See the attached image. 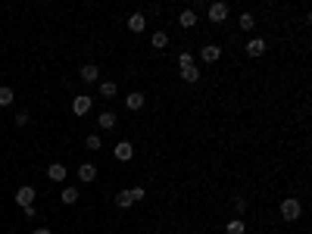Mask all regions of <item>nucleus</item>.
Returning a JSON list of instances; mask_svg holds the SVG:
<instances>
[{
    "instance_id": "obj_1",
    "label": "nucleus",
    "mask_w": 312,
    "mask_h": 234,
    "mask_svg": "<svg viewBox=\"0 0 312 234\" xmlns=\"http://www.w3.org/2000/svg\"><path fill=\"white\" fill-rule=\"evenodd\" d=\"M300 216H303V203H300V200H294V197H291V200H281V219L284 222H291V225H294Z\"/></svg>"
},
{
    "instance_id": "obj_2",
    "label": "nucleus",
    "mask_w": 312,
    "mask_h": 234,
    "mask_svg": "<svg viewBox=\"0 0 312 234\" xmlns=\"http://www.w3.org/2000/svg\"><path fill=\"white\" fill-rule=\"evenodd\" d=\"M112 153H115V159H119V162H128V159L134 156V147H131V140H119V144L112 147Z\"/></svg>"
},
{
    "instance_id": "obj_3",
    "label": "nucleus",
    "mask_w": 312,
    "mask_h": 234,
    "mask_svg": "<svg viewBox=\"0 0 312 234\" xmlns=\"http://www.w3.org/2000/svg\"><path fill=\"white\" fill-rule=\"evenodd\" d=\"M31 200H34V187L31 184H22L19 191H16V203L25 209V206H31Z\"/></svg>"
},
{
    "instance_id": "obj_4",
    "label": "nucleus",
    "mask_w": 312,
    "mask_h": 234,
    "mask_svg": "<svg viewBox=\"0 0 312 234\" xmlns=\"http://www.w3.org/2000/svg\"><path fill=\"white\" fill-rule=\"evenodd\" d=\"M225 19H228V3H212V6H209V22L222 25Z\"/></svg>"
},
{
    "instance_id": "obj_5",
    "label": "nucleus",
    "mask_w": 312,
    "mask_h": 234,
    "mask_svg": "<svg viewBox=\"0 0 312 234\" xmlns=\"http://www.w3.org/2000/svg\"><path fill=\"white\" fill-rule=\"evenodd\" d=\"M91 110V97H88V94H78V97L72 100V113L75 116H85Z\"/></svg>"
},
{
    "instance_id": "obj_6",
    "label": "nucleus",
    "mask_w": 312,
    "mask_h": 234,
    "mask_svg": "<svg viewBox=\"0 0 312 234\" xmlns=\"http://www.w3.org/2000/svg\"><path fill=\"white\" fill-rule=\"evenodd\" d=\"M144 28H147V19H144V13H131V16H128V31L141 34Z\"/></svg>"
},
{
    "instance_id": "obj_7",
    "label": "nucleus",
    "mask_w": 312,
    "mask_h": 234,
    "mask_svg": "<svg viewBox=\"0 0 312 234\" xmlns=\"http://www.w3.org/2000/svg\"><path fill=\"white\" fill-rule=\"evenodd\" d=\"M66 175H69V172H66V166H60V162H53V166L47 169V178L56 181V184H63V181H66Z\"/></svg>"
},
{
    "instance_id": "obj_8",
    "label": "nucleus",
    "mask_w": 312,
    "mask_h": 234,
    "mask_svg": "<svg viewBox=\"0 0 312 234\" xmlns=\"http://www.w3.org/2000/svg\"><path fill=\"white\" fill-rule=\"evenodd\" d=\"M200 56H203L206 63H215L218 56H222V47H218V44H206L203 50H200Z\"/></svg>"
},
{
    "instance_id": "obj_9",
    "label": "nucleus",
    "mask_w": 312,
    "mask_h": 234,
    "mask_svg": "<svg viewBox=\"0 0 312 234\" xmlns=\"http://www.w3.org/2000/svg\"><path fill=\"white\" fill-rule=\"evenodd\" d=\"M125 107H128V110H144V94L141 91H134V94H128V97H125Z\"/></svg>"
},
{
    "instance_id": "obj_10",
    "label": "nucleus",
    "mask_w": 312,
    "mask_h": 234,
    "mask_svg": "<svg viewBox=\"0 0 312 234\" xmlns=\"http://www.w3.org/2000/svg\"><path fill=\"white\" fill-rule=\"evenodd\" d=\"M181 81H184V85H197V81H200V69H197V66L181 69Z\"/></svg>"
},
{
    "instance_id": "obj_11",
    "label": "nucleus",
    "mask_w": 312,
    "mask_h": 234,
    "mask_svg": "<svg viewBox=\"0 0 312 234\" xmlns=\"http://www.w3.org/2000/svg\"><path fill=\"white\" fill-rule=\"evenodd\" d=\"M97 78H100V69L97 66H82V81H85V85H94Z\"/></svg>"
},
{
    "instance_id": "obj_12",
    "label": "nucleus",
    "mask_w": 312,
    "mask_h": 234,
    "mask_svg": "<svg viewBox=\"0 0 312 234\" xmlns=\"http://www.w3.org/2000/svg\"><path fill=\"white\" fill-rule=\"evenodd\" d=\"M178 22H181V28H194L197 25V13H194V9H181Z\"/></svg>"
},
{
    "instance_id": "obj_13",
    "label": "nucleus",
    "mask_w": 312,
    "mask_h": 234,
    "mask_svg": "<svg viewBox=\"0 0 312 234\" xmlns=\"http://www.w3.org/2000/svg\"><path fill=\"white\" fill-rule=\"evenodd\" d=\"M262 53H265V41L262 38H253L247 44V56H262Z\"/></svg>"
},
{
    "instance_id": "obj_14",
    "label": "nucleus",
    "mask_w": 312,
    "mask_h": 234,
    "mask_svg": "<svg viewBox=\"0 0 312 234\" xmlns=\"http://www.w3.org/2000/svg\"><path fill=\"white\" fill-rule=\"evenodd\" d=\"M78 178H82V181H88V184H91V181H94V178H97V166H91V162H85V166H82V169H78Z\"/></svg>"
},
{
    "instance_id": "obj_15",
    "label": "nucleus",
    "mask_w": 312,
    "mask_h": 234,
    "mask_svg": "<svg viewBox=\"0 0 312 234\" xmlns=\"http://www.w3.org/2000/svg\"><path fill=\"white\" fill-rule=\"evenodd\" d=\"M97 125L103 128V131H109V128H115V113H100V119H97Z\"/></svg>"
},
{
    "instance_id": "obj_16",
    "label": "nucleus",
    "mask_w": 312,
    "mask_h": 234,
    "mask_svg": "<svg viewBox=\"0 0 312 234\" xmlns=\"http://www.w3.org/2000/svg\"><path fill=\"white\" fill-rule=\"evenodd\" d=\"M60 200H63L66 206H72V203L78 200V187H72V184H69V187H63V194H60Z\"/></svg>"
},
{
    "instance_id": "obj_17",
    "label": "nucleus",
    "mask_w": 312,
    "mask_h": 234,
    "mask_svg": "<svg viewBox=\"0 0 312 234\" xmlns=\"http://www.w3.org/2000/svg\"><path fill=\"white\" fill-rule=\"evenodd\" d=\"M115 94H119L115 81H100V97H115Z\"/></svg>"
},
{
    "instance_id": "obj_18",
    "label": "nucleus",
    "mask_w": 312,
    "mask_h": 234,
    "mask_svg": "<svg viewBox=\"0 0 312 234\" xmlns=\"http://www.w3.org/2000/svg\"><path fill=\"white\" fill-rule=\"evenodd\" d=\"M150 44H153L156 50H163V47H169V34H166V31H153V38H150Z\"/></svg>"
},
{
    "instance_id": "obj_19",
    "label": "nucleus",
    "mask_w": 312,
    "mask_h": 234,
    "mask_svg": "<svg viewBox=\"0 0 312 234\" xmlns=\"http://www.w3.org/2000/svg\"><path fill=\"white\" fill-rule=\"evenodd\" d=\"M115 203H119V209H128L134 200H131V194H128V191H119V197H115Z\"/></svg>"
},
{
    "instance_id": "obj_20",
    "label": "nucleus",
    "mask_w": 312,
    "mask_h": 234,
    "mask_svg": "<svg viewBox=\"0 0 312 234\" xmlns=\"http://www.w3.org/2000/svg\"><path fill=\"white\" fill-rule=\"evenodd\" d=\"M244 228H247V225H244L240 219H231V222H228V234H244Z\"/></svg>"
},
{
    "instance_id": "obj_21",
    "label": "nucleus",
    "mask_w": 312,
    "mask_h": 234,
    "mask_svg": "<svg viewBox=\"0 0 312 234\" xmlns=\"http://www.w3.org/2000/svg\"><path fill=\"white\" fill-rule=\"evenodd\" d=\"M13 103V88H0V107H9Z\"/></svg>"
},
{
    "instance_id": "obj_22",
    "label": "nucleus",
    "mask_w": 312,
    "mask_h": 234,
    "mask_svg": "<svg viewBox=\"0 0 312 234\" xmlns=\"http://www.w3.org/2000/svg\"><path fill=\"white\" fill-rule=\"evenodd\" d=\"M253 25H256V19H253V13H240V28L250 31Z\"/></svg>"
},
{
    "instance_id": "obj_23",
    "label": "nucleus",
    "mask_w": 312,
    "mask_h": 234,
    "mask_svg": "<svg viewBox=\"0 0 312 234\" xmlns=\"http://www.w3.org/2000/svg\"><path fill=\"white\" fill-rule=\"evenodd\" d=\"M178 66H181V69H191V66H194V56H191V53H181V56H178Z\"/></svg>"
},
{
    "instance_id": "obj_24",
    "label": "nucleus",
    "mask_w": 312,
    "mask_h": 234,
    "mask_svg": "<svg viewBox=\"0 0 312 234\" xmlns=\"http://www.w3.org/2000/svg\"><path fill=\"white\" fill-rule=\"evenodd\" d=\"M85 144H88V150H100V134H88Z\"/></svg>"
},
{
    "instance_id": "obj_25",
    "label": "nucleus",
    "mask_w": 312,
    "mask_h": 234,
    "mask_svg": "<svg viewBox=\"0 0 312 234\" xmlns=\"http://www.w3.org/2000/svg\"><path fill=\"white\" fill-rule=\"evenodd\" d=\"M16 125H19V128H22V125H28V113H25V110H19V113H16Z\"/></svg>"
},
{
    "instance_id": "obj_26",
    "label": "nucleus",
    "mask_w": 312,
    "mask_h": 234,
    "mask_svg": "<svg viewBox=\"0 0 312 234\" xmlns=\"http://www.w3.org/2000/svg\"><path fill=\"white\" fill-rule=\"evenodd\" d=\"M128 194H131V200H144V187H131Z\"/></svg>"
},
{
    "instance_id": "obj_27",
    "label": "nucleus",
    "mask_w": 312,
    "mask_h": 234,
    "mask_svg": "<svg viewBox=\"0 0 312 234\" xmlns=\"http://www.w3.org/2000/svg\"><path fill=\"white\" fill-rule=\"evenodd\" d=\"M234 209H237V213H247V200H244V197H237V200H234Z\"/></svg>"
},
{
    "instance_id": "obj_28",
    "label": "nucleus",
    "mask_w": 312,
    "mask_h": 234,
    "mask_svg": "<svg viewBox=\"0 0 312 234\" xmlns=\"http://www.w3.org/2000/svg\"><path fill=\"white\" fill-rule=\"evenodd\" d=\"M34 234H50V228H34Z\"/></svg>"
}]
</instances>
